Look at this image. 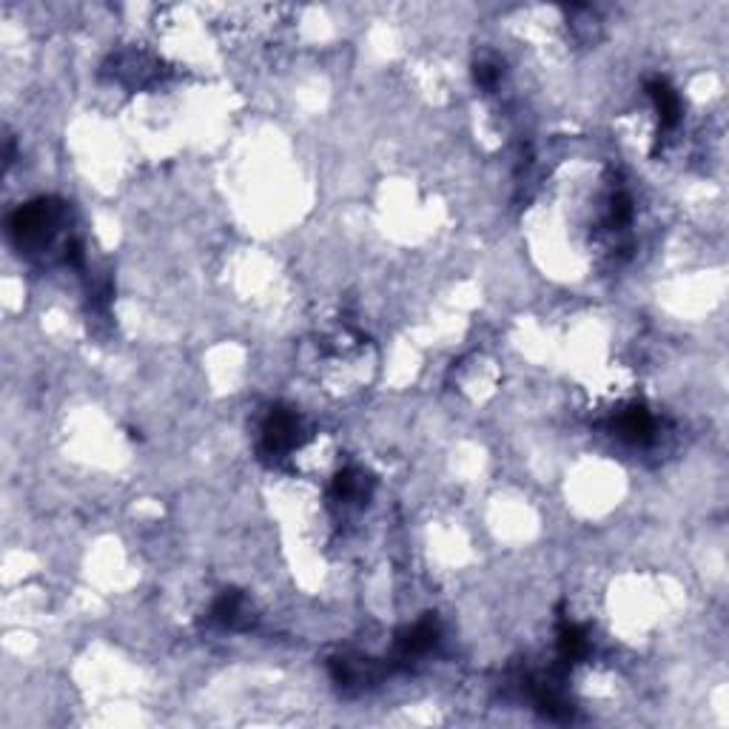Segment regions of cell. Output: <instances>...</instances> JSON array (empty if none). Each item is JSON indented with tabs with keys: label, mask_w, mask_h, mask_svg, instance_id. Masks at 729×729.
<instances>
[{
	"label": "cell",
	"mask_w": 729,
	"mask_h": 729,
	"mask_svg": "<svg viewBox=\"0 0 729 729\" xmlns=\"http://www.w3.org/2000/svg\"><path fill=\"white\" fill-rule=\"evenodd\" d=\"M436 638H439L436 621L434 619H422V621H417L410 629H405V633L400 636V641H396V653H400L402 661L419 658V655L434 650Z\"/></svg>",
	"instance_id": "obj_2"
},
{
	"label": "cell",
	"mask_w": 729,
	"mask_h": 729,
	"mask_svg": "<svg viewBox=\"0 0 729 729\" xmlns=\"http://www.w3.org/2000/svg\"><path fill=\"white\" fill-rule=\"evenodd\" d=\"M619 434L629 442H650L653 434H655V422L653 417L644 408H629L621 413V419H619Z\"/></svg>",
	"instance_id": "obj_4"
},
{
	"label": "cell",
	"mask_w": 729,
	"mask_h": 729,
	"mask_svg": "<svg viewBox=\"0 0 729 729\" xmlns=\"http://www.w3.org/2000/svg\"><path fill=\"white\" fill-rule=\"evenodd\" d=\"M296 434H300V417L288 408H277V410H271L268 422H265V427H262L259 451L265 456H283L294 447Z\"/></svg>",
	"instance_id": "obj_1"
},
{
	"label": "cell",
	"mask_w": 729,
	"mask_h": 729,
	"mask_svg": "<svg viewBox=\"0 0 729 729\" xmlns=\"http://www.w3.org/2000/svg\"><path fill=\"white\" fill-rule=\"evenodd\" d=\"M242 616H245V602L240 593L220 595L217 604H214V610H211V619L223 627H237L242 621Z\"/></svg>",
	"instance_id": "obj_7"
},
{
	"label": "cell",
	"mask_w": 729,
	"mask_h": 729,
	"mask_svg": "<svg viewBox=\"0 0 729 729\" xmlns=\"http://www.w3.org/2000/svg\"><path fill=\"white\" fill-rule=\"evenodd\" d=\"M558 650H561V658L565 661H578L584 658L587 650H590V641H587V633L578 624L573 621H565L558 627Z\"/></svg>",
	"instance_id": "obj_6"
},
{
	"label": "cell",
	"mask_w": 729,
	"mask_h": 729,
	"mask_svg": "<svg viewBox=\"0 0 729 729\" xmlns=\"http://www.w3.org/2000/svg\"><path fill=\"white\" fill-rule=\"evenodd\" d=\"M334 496L342 505H359L368 496V476L362 470H345L334 482Z\"/></svg>",
	"instance_id": "obj_5"
},
{
	"label": "cell",
	"mask_w": 729,
	"mask_h": 729,
	"mask_svg": "<svg viewBox=\"0 0 729 729\" xmlns=\"http://www.w3.org/2000/svg\"><path fill=\"white\" fill-rule=\"evenodd\" d=\"M476 80L482 83V86H487V89H490L493 83L499 80V66H493V63H482V66H479V69H476Z\"/></svg>",
	"instance_id": "obj_8"
},
{
	"label": "cell",
	"mask_w": 729,
	"mask_h": 729,
	"mask_svg": "<svg viewBox=\"0 0 729 729\" xmlns=\"http://www.w3.org/2000/svg\"><path fill=\"white\" fill-rule=\"evenodd\" d=\"M647 94L653 97V103H655L661 131H672L678 126V120H681V97H678V92L670 86L667 80L655 77V80L647 83Z\"/></svg>",
	"instance_id": "obj_3"
}]
</instances>
